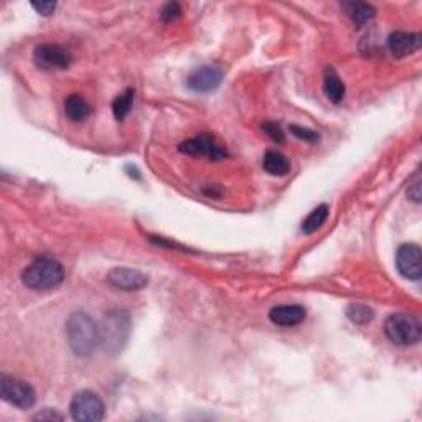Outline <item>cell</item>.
I'll return each mask as SVG.
<instances>
[{"label": "cell", "mask_w": 422, "mask_h": 422, "mask_svg": "<svg viewBox=\"0 0 422 422\" xmlns=\"http://www.w3.org/2000/svg\"><path fill=\"white\" fill-rule=\"evenodd\" d=\"M66 338L76 357L87 358L101 343L99 325L86 312H75L66 320Z\"/></svg>", "instance_id": "6da1fadb"}, {"label": "cell", "mask_w": 422, "mask_h": 422, "mask_svg": "<svg viewBox=\"0 0 422 422\" xmlns=\"http://www.w3.org/2000/svg\"><path fill=\"white\" fill-rule=\"evenodd\" d=\"M131 330V315L122 308H112L102 317L99 323V347L109 357H116L126 348Z\"/></svg>", "instance_id": "7a4b0ae2"}, {"label": "cell", "mask_w": 422, "mask_h": 422, "mask_svg": "<svg viewBox=\"0 0 422 422\" xmlns=\"http://www.w3.org/2000/svg\"><path fill=\"white\" fill-rule=\"evenodd\" d=\"M65 279L63 266L51 257H38L22 272V282L32 291H50Z\"/></svg>", "instance_id": "3957f363"}, {"label": "cell", "mask_w": 422, "mask_h": 422, "mask_svg": "<svg viewBox=\"0 0 422 422\" xmlns=\"http://www.w3.org/2000/svg\"><path fill=\"white\" fill-rule=\"evenodd\" d=\"M421 322L409 313H393L384 323V333L391 342L399 347H411L421 340Z\"/></svg>", "instance_id": "277c9868"}, {"label": "cell", "mask_w": 422, "mask_h": 422, "mask_svg": "<svg viewBox=\"0 0 422 422\" xmlns=\"http://www.w3.org/2000/svg\"><path fill=\"white\" fill-rule=\"evenodd\" d=\"M71 418L80 422H99L106 416V406L92 391H80L70 403Z\"/></svg>", "instance_id": "5b68a950"}, {"label": "cell", "mask_w": 422, "mask_h": 422, "mask_svg": "<svg viewBox=\"0 0 422 422\" xmlns=\"http://www.w3.org/2000/svg\"><path fill=\"white\" fill-rule=\"evenodd\" d=\"M0 396L5 403L20 409H28L35 404V389L25 381L12 377L0 378Z\"/></svg>", "instance_id": "8992f818"}, {"label": "cell", "mask_w": 422, "mask_h": 422, "mask_svg": "<svg viewBox=\"0 0 422 422\" xmlns=\"http://www.w3.org/2000/svg\"><path fill=\"white\" fill-rule=\"evenodd\" d=\"M33 61L40 70H65L71 65L70 51L56 43H43L35 48Z\"/></svg>", "instance_id": "52a82bcc"}, {"label": "cell", "mask_w": 422, "mask_h": 422, "mask_svg": "<svg viewBox=\"0 0 422 422\" xmlns=\"http://www.w3.org/2000/svg\"><path fill=\"white\" fill-rule=\"evenodd\" d=\"M178 151L187 156H197V157H207L210 161H221L228 156V152L213 137L202 134V136L188 139L178 146Z\"/></svg>", "instance_id": "ba28073f"}, {"label": "cell", "mask_w": 422, "mask_h": 422, "mask_svg": "<svg viewBox=\"0 0 422 422\" xmlns=\"http://www.w3.org/2000/svg\"><path fill=\"white\" fill-rule=\"evenodd\" d=\"M396 267H398L399 274L406 277V279L419 281L422 276V257L419 246L413 243L399 246L398 253H396Z\"/></svg>", "instance_id": "9c48e42d"}, {"label": "cell", "mask_w": 422, "mask_h": 422, "mask_svg": "<svg viewBox=\"0 0 422 422\" xmlns=\"http://www.w3.org/2000/svg\"><path fill=\"white\" fill-rule=\"evenodd\" d=\"M107 282L114 289L124 292H136L147 286V276L142 274L137 269H129V267H116L107 274Z\"/></svg>", "instance_id": "30bf717a"}, {"label": "cell", "mask_w": 422, "mask_h": 422, "mask_svg": "<svg viewBox=\"0 0 422 422\" xmlns=\"http://www.w3.org/2000/svg\"><path fill=\"white\" fill-rule=\"evenodd\" d=\"M223 73L216 66H202L188 76L187 86L195 92H211L218 90Z\"/></svg>", "instance_id": "8fae6325"}, {"label": "cell", "mask_w": 422, "mask_h": 422, "mask_svg": "<svg viewBox=\"0 0 422 422\" xmlns=\"http://www.w3.org/2000/svg\"><path fill=\"white\" fill-rule=\"evenodd\" d=\"M421 46V35L419 33H408V32H394L388 37V48L396 58H404L416 53Z\"/></svg>", "instance_id": "7c38bea8"}, {"label": "cell", "mask_w": 422, "mask_h": 422, "mask_svg": "<svg viewBox=\"0 0 422 422\" xmlns=\"http://www.w3.org/2000/svg\"><path fill=\"white\" fill-rule=\"evenodd\" d=\"M305 308L301 305H277L272 307L269 312L271 322L277 327H296L305 320Z\"/></svg>", "instance_id": "4fadbf2b"}, {"label": "cell", "mask_w": 422, "mask_h": 422, "mask_svg": "<svg viewBox=\"0 0 422 422\" xmlns=\"http://www.w3.org/2000/svg\"><path fill=\"white\" fill-rule=\"evenodd\" d=\"M262 167L269 175L274 177H286L291 172V162L284 153L277 151H267L262 158Z\"/></svg>", "instance_id": "5bb4252c"}, {"label": "cell", "mask_w": 422, "mask_h": 422, "mask_svg": "<svg viewBox=\"0 0 422 422\" xmlns=\"http://www.w3.org/2000/svg\"><path fill=\"white\" fill-rule=\"evenodd\" d=\"M65 114L70 121L81 122L91 114V107L83 96L71 94L65 101Z\"/></svg>", "instance_id": "9a60e30c"}, {"label": "cell", "mask_w": 422, "mask_h": 422, "mask_svg": "<svg viewBox=\"0 0 422 422\" xmlns=\"http://www.w3.org/2000/svg\"><path fill=\"white\" fill-rule=\"evenodd\" d=\"M323 92H325L328 101L335 102V104H340V102L343 101L345 85L333 70H327L325 80H323Z\"/></svg>", "instance_id": "2e32d148"}, {"label": "cell", "mask_w": 422, "mask_h": 422, "mask_svg": "<svg viewBox=\"0 0 422 422\" xmlns=\"http://www.w3.org/2000/svg\"><path fill=\"white\" fill-rule=\"evenodd\" d=\"M345 12L348 13V17L353 20L357 25H364L369 22L374 17V9L369 4H363V2H348L343 4Z\"/></svg>", "instance_id": "e0dca14e"}, {"label": "cell", "mask_w": 422, "mask_h": 422, "mask_svg": "<svg viewBox=\"0 0 422 422\" xmlns=\"http://www.w3.org/2000/svg\"><path fill=\"white\" fill-rule=\"evenodd\" d=\"M328 218V207L327 205H320L315 210H312V213L303 220L302 223V231L303 234H312L315 233L317 229L322 228V224L325 223Z\"/></svg>", "instance_id": "ac0fdd59"}, {"label": "cell", "mask_w": 422, "mask_h": 422, "mask_svg": "<svg viewBox=\"0 0 422 422\" xmlns=\"http://www.w3.org/2000/svg\"><path fill=\"white\" fill-rule=\"evenodd\" d=\"M347 317L357 325H367L373 320L374 312L364 303H350L347 307Z\"/></svg>", "instance_id": "d6986e66"}, {"label": "cell", "mask_w": 422, "mask_h": 422, "mask_svg": "<svg viewBox=\"0 0 422 422\" xmlns=\"http://www.w3.org/2000/svg\"><path fill=\"white\" fill-rule=\"evenodd\" d=\"M134 104V90H126L121 96L116 97V101L112 102V112L117 121H124L126 116L131 112Z\"/></svg>", "instance_id": "ffe728a7"}, {"label": "cell", "mask_w": 422, "mask_h": 422, "mask_svg": "<svg viewBox=\"0 0 422 422\" xmlns=\"http://www.w3.org/2000/svg\"><path fill=\"white\" fill-rule=\"evenodd\" d=\"M291 132L294 134L296 137L302 139L305 142H317L318 141V134L315 131H310V129L301 127V126H291Z\"/></svg>", "instance_id": "44dd1931"}, {"label": "cell", "mask_w": 422, "mask_h": 422, "mask_svg": "<svg viewBox=\"0 0 422 422\" xmlns=\"http://www.w3.org/2000/svg\"><path fill=\"white\" fill-rule=\"evenodd\" d=\"M262 129H264V132L267 134V136H269L272 141L274 142H277V144H282L286 141V137H284V132H282V129H281V126H277L276 122H266L264 126H262Z\"/></svg>", "instance_id": "7402d4cb"}, {"label": "cell", "mask_w": 422, "mask_h": 422, "mask_svg": "<svg viewBox=\"0 0 422 422\" xmlns=\"http://www.w3.org/2000/svg\"><path fill=\"white\" fill-rule=\"evenodd\" d=\"M180 13H182V9H180L178 4H167L166 7L162 9L161 18L163 22H172V20L180 17Z\"/></svg>", "instance_id": "603a6c76"}, {"label": "cell", "mask_w": 422, "mask_h": 422, "mask_svg": "<svg viewBox=\"0 0 422 422\" xmlns=\"http://www.w3.org/2000/svg\"><path fill=\"white\" fill-rule=\"evenodd\" d=\"M32 7L43 17H50L55 12L56 2H32Z\"/></svg>", "instance_id": "cb8c5ba5"}, {"label": "cell", "mask_w": 422, "mask_h": 422, "mask_svg": "<svg viewBox=\"0 0 422 422\" xmlns=\"http://www.w3.org/2000/svg\"><path fill=\"white\" fill-rule=\"evenodd\" d=\"M408 195H409V198L413 200L414 203H421V177H419V175H416L414 182L411 183V188L408 190Z\"/></svg>", "instance_id": "d4e9b609"}, {"label": "cell", "mask_w": 422, "mask_h": 422, "mask_svg": "<svg viewBox=\"0 0 422 422\" xmlns=\"http://www.w3.org/2000/svg\"><path fill=\"white\" fill-rule=\"evenodd\" d=\"M33 419L35 421H61L63 419V416H61L60 413H56V411H53V409H43L42 413H38Z\"/></svg>", "instance_id": "484cf974"}]
</instances>
